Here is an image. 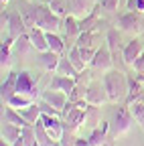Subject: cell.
I'll list each match as a JSON object with an SVG mask.
<instances>
[{"label": "cell", "mask_w": 144, "mask_h": 146, "mask_svg": "<svg viewBox=\"0 0 144 146\" xmlns=\"http://www.w3.org/2000/svg\"><path fill=\"white\" fill-rule=\"evenodd\" d=\"M47 43H49V49L55 51L57 55H63L65 53V41L59 33H47Z\"/></svg>", "instance_id": "27"}, {"label": "cell", "mask_w": 144, "mask_h": 146, "mask_svg": "<svg viewBox=\"0 0 144 146\" xmlns=\"http://www.w3.org/2000/svg\"><path fill=\"white\" fill-rule=\"evenodd\" d=\"M75 83L77 85H83V87H89V83H92V73H89L87 69L79 71L77 75H75Z\"/></svg>", "instance_id": "38"}, {"label": "cell", "mask_w": 144, "mask_h": 146, "mask_svg": "<svg viewBox=\"0 0 144 146\" xmlns=\"http://www.w3.org/2000/svg\"><path fill=\"white\" fill-rule=\"evenodd\" d=\"M39 79V77H37ZM37 79L35 75H31L29 71H21L19 73V79H16V94H23V96H29L33 100L41 98L39 96V89H37Z\"/></svg>", "instance_id": "6"}, {"label": "cell", "mask_w": 144, "mask_h": 146, "mask_svg": "<svg viewBox=\"0 0 144 146\" xmlns=\"http://www.w3.org/2000/svg\"><path fill=\"white\" fill-rule=\"evenodd\" d=\"M8 36L12 41H16L19 36H23L27 33V23H25V18H23V12H8Z\"/></svg>", "instance_id": "11"}, {"label": "cell", "mask_w": 144, "mask_h": 146, "mask_svg": "<svg viewBox=\"0 0 144 146\" xmlns=\"http://www.w3.org/2000/svg\"><path fill=\"white\" fill-rule=\"evenodd\" d=\"M85 100L89 102V106H104L106 102H110L104 83H89V87L85 91Z\"/></svg>", "instance_id": "12"}, {"label": "cell", "mask_w": 144, "mask_h": 146, "mask_svg": "<svg viewBox=\"0 0 144 146\" xmlns=\"http://www.w3.org/2000/svg\"><path fill=\"white\" fill-rule=\"evenodd\" d=\"M94 6H96V4H94ZM94 6H89V0H69V12L73 14V16H77L79 21H81V18H85L89 12H92Z\"/></svg>", "instance_id": "22"}, {"label": "cell", "mask_w": 144, "mask_h": 146, "mask_svg": "<svg viewBox=\"0 0 144 146\" xmlns=\"http://www.w3.org/2000/svg\"><path fill=\"white\" fill-rule=\"evenodd\" d=\"M41 100H45L47 104H51L53 108H57L59 112H63L67 102H69V96L63 94V91H55V89H45L41 94Z\"/></svg>", "instance_id": "13"}, {"label": "cell", "mask_w": 144, "mask_h": 146, "mask_svg": "<svg viewBox=\"0 0 144 146\" xmlns=\"http://www.w3.org/2000/svg\"><path fill=\"white\" fill-rule=\"evenodd\" d=\"M112 65H114V57H112V51H110V47L106 43V45H102V49H98L96 57L92 59V63H89V67L96 69V71H110Z\"/></svg>", "instance_id": "7"}, {"label": "cell", "mask_w": 144, "mask_h": 146, "mask_svg": "<svg viewBox=\"0 0 144 146\" xmlns=\"http://www.w3.org/2000/svg\"><path fill=\"white\" fill-rule=\"evenodd\" d=\"M85 116H87V110L79 108L73 102H67L65 110H63V124H65V130L69 132H77L79 128L85 124Z\"/></svg>", "instance_id": "3"}, {"label": "cell", "mask_w": 144, "mask_h": 146, "mask_svg": "<svg viewBox=\"0 0 144 146\" xmlns=\"http://www.w3.org/2000/svg\"><path fill=\"white\" fill-rule=\"evenodd\" d=\"M75 146H89V144H87V138H79V136H77V140H75Z\"/></svg>", "instance_id": "43"}, {"label": "cell", "mask_w": 144, "mask_h": 146, "mask_svg": "<svg viewBox=\"0 0 144 146\" xmlns=\"http://www.w3.org/2000/svg\"><path fill=\"white\" fill-rule=\"evenodd\" d=\"M53 146H63V144H61V140H55V142H53Z\"/></svg>", "instance_id": "46"}, {"label": "cell", "mask_w": 144, "mask_h": 146, "mask_svg": "<svg viewBox=\"0 0 144 146\" xmlns=\"http://www.w3.org/2000/svg\"><path fill=\"white\" fill-rule=\"evenodd\" d=\"M106 43H108V47H110V51H112L114 63H116L118 59H122V49H120V35H118V31H116V29H110V31H108V35H106Z\"/></svg>", "instance_id": "23"}, {"label": "cell", "mask_w": 144, "mask_h": 146, "mask_svg": "<svg viewBox=\"0 0 144 146\" xmlns=\"http://www.w3.org/2000/svg\"><path fill=\"white\" fill-rule=\"evenodd\" d=\"M12 49H14V41L10 36H6V41H2V47H0V67L4 71H10L12 65Z\"/></svg>", "instance_id": "17"}, {"label": "cell", "mask_w": 144, "mask_h": 146, "mask_svg": "<svg viewBox=\"0 0 144 146\" xmlns=\"http://www.w3.org/2000/svg\"><path fill=\"white\" fill-rule=\"evenodd\" d=\"M63 31H65V36L67 39H73V36H79L81 35V25H79V18L73 16V14H67L63 18Z\"/></svg>", "instance_id": "20"}, {"label": "cell", "mask_w": 144, "mask_h": 146, "mask_svg": "<svg viewBox=\"0 0 144 146\" xmlns=\"http://www.w3.org/2000/svg\"><path fill=\"white\" fill-rule=\"evenodd\" d=\"M0 146H12L10 142H6V140H0Z\"/></svg>", "instance_id": "45"}, {"label": "cell", "mask_w": 144, "mask_h": 146, "mask_svg": "<svg viewBox=\"0 0 144 146\" xmlns=\"http://www.w3.org/2000/svg\"><path fill=\"white\" fill-rule=\"evenodd\" d=\"M2 122H8V124H16V126H29V122L23 118V114L19 112L16 108L12 106H6L4 108V114H2Z\"/></svg>", "instance_id": "25"}, {"label": "cell", "mask_w": 144, "mask_h": 146, "mask_svg": "<svg viewBox=\"0 0 144 146\" xmlns=\"http://www.w3.org/2000/svg\"><path fill=\"white\" fill-rule=\"evenodd\" d=\"M49 6H51L53 12H55L57 16H61V18H65L69 14V0H49Z\"/></svg>", "instance_id": "35"}, {"label": "cell", "mask_w": 144, "mask_h": 146, "mask_svg": "<svg viewBox=\"0 0 144 146\" xmlns=\"http://www.w3.org/2000/svg\"><path fill=\"white\" fill-rule=\"evenodd\" d=\"M67 57H69V61L73 63V67H75L77 71H83V69H87V63L83 61V57H81V49H79L77 45H73V47L69 49Z\"/></svg>", "instance_id": "29"}, {"label": "cell", "mask_w": 144, "mask_h": 146, "mask_svg": "<svg viewBox=\"0 0 144 146\" xmlns=\"http://www.w3.org/2000/svg\"><path fill=\"white\" fill-rule=\"evenodd\" d=\"M128 108H130V112H132L136 124L144 130V102H134V104H130Z\"/></svg>", "instance_id": "36"}, {"label": "cell", "mask_w": 144, "mask_h": 146, "mask_svg": "<svg viewBox=\"0 0 144 146\" xmlns=\"http://www.w3.org/2000/svg\"><path fill=\"white\" fill-rule=\"evenodd\" d=\"M23 140H25V146H35V144H39L37 132H35V124L23 126Z\"/></svg>", "instance_id": "37"}, {"label": "cell", "mask_w": 144, "mask_h": 146, "mask_svg": "<svg viewBox=\"0 0 144 146\" xmlns=\"http://www.w3.org/2000/svg\"><path fill=\"white\" fill-rule=\"evenodd\" d=\"M0 136H2V140H6V142L12 144L14 140H19V138L23 136V126L2 122V132H0Z\"/></svg>", "instance_id": "24"}, {"label": "cell", "mask_w": 144, "mask_h": 146, "mask_svg": "<svg viewBox=\"0 0 144 146\" xmlns=\"http://www.w3.org/2000/svg\"><path fill=\"white\" fill-rule=\"evenodd\" d=\"M12 146H25V140H23V136H21L19 140H14V142H12Z\"/></svg>", "instance_id": "44"}, {"label": "cell", "mask_w": 144, "mask_h": 146, "mask_svg": "<svg viewBox=\"0 0 144 146\" xmlns=\"http://www.w3.org/2000/svg\"><path fill=\"white\" fill-rule=\"evenodd\" d=\"M126 8H128V10L144 12V0H126Z\"/></svg>", "instance_id": "40"}, {"label": "cell", "mask_w": 144, "mask_h": 146, "mask_svg": "<svg viewBox=\"0 0 144 146\" xmlns=\"http://www.w3.org/2000/svg\"><path fill=\"white\" fill-rule=\"evenodd\" d=\"M41 120L47 128V132L51 134L53 140H61L65 134V124L61 120V116H49V114H41Z\"/></svg>", "instance_id": "9"}, {"label": "cell", "mask_w": 144, "mask_h": 146, "mask_svg": "<svg viewBox=\"0 0 144 146\" xmlns=\"http://www.w3.org/2000/svg\"><path fill=\"white\" fill-rule=\"evenodd\" d=\"M140 14L142 12H138V10H126V12H122L120 18H118V29L122 33H128L132 36H138L144 31V23H142V16Z\"/></svg>", "instance_id": "4"}, {"label": "cell", "mask_w": 144, "mask_h": 146, "mask_svg": "<svg viewBox=\"0 0 144 146\" xmlns=\"http://www.w3.org/2000/svg\"><path fill=\"white\" fill-rule=\"evenodd\" d=\"M59 59H61V55H57L55 51H51V49H49V51H43V53H41V57H39L43 69L49 71V73H55V71H57V67H59Z\"/></svg>", "instance_id": "19"}, {"label": "cell", "mask_w": 144, "mask_h": 146, "mask_svg": "<svg viewBox=\"0 0 144 146\" xmlns=\"http://www.w3.org/2000/svg\"><path fill=\"white\" fill-rule=\"evenodd\" d=\"M27 2H33V0H27Z\"/></svg>", "instance_id": "48"}, {"label": "cell", "mask_w": 144, "mask_h": 146, "mask_svg": "<svg viewBox=\"0 0 144 146\" xmlns=\"http://www.w3.org/2000/svg\"><path fill=\"white\" fill-rule=\"evenodd\" d=\"M55 73H59V75H67V77H75L79 71L73 67V63L69 61V57H63V55H61V59H59V67H57V71H55Z\"/></svg>", "instance_id": "30"}, {"label": "cell", "mask_w": 144, "mask_h": 146, "mask_svg": "<svg viewBox=\"0 0 144 146\" xmlns=\"http://www.w3.org/2000/svg\"><path fill=\"white\" fill-rule=\"evenodd\" d=\"M23 18L27 23V29L39 27L45 33H59L63 29V18L51 10V6H29V10H23Z\"/></svg>", "instance_id": "1"}, {"label": "cell", "mask_w": 144, "mask_h": 146, "mask_svg": "<svg viewBox=\"0 0 144 146\" xmlns=\"http://www.w3.org/2000/svg\"><path fill=\"white\" fill-rule=\"evenodd\" d=\"M37 100H33V98H29V96H23V94H14L10 100H8V104L6 106H12V108H16V110H25V108H29L31 104H35Z\"/></svg>", "instance_id": "32"}, {"label": "cell", "mask_w": 144, "mask_h": 146, "mask_svg": "<svg viewBox=\"0 0 144 146\" xmlns=\"http://www.w3.org/2000/svg\"><path fill=\"white\" fill-rule=\"evenodd\" d=\"M0 2H2V6H4V4H6V2H8V0H0Z\"/></svg>", "instance_id": "47"}, {"label": "cell", "mask_w": 144, "mask_h": 146, "mask_svg": "<svg viewBox=\"0 0 144 146\" xmlns=\"http://www.w3.org/2000/svg\"><path fill=\"white\" fill-rule=\"evenodd\" d=\"M134 71L138 73V75H142L144 77V51H142V55L134 61Z\"/></svg>", "instance_id": "42"}, {"label": "cell", "mask_w": 144, "mask_h": 146, "mask_svg": "<svg viewBox=\"0 0 144 146\" xmlns=\"http://www.w3.org/2000/svg\"><path fill=\"white\" fill-rule=\"evenodd\" d=\"M96 39H98V31H83V33L77 36L75 45H77V47H94Z\"/></svg>", "instance_id": "34"}, {"label": "cell", "mask_w": 144, "mask_h": 146, "mask_svg": "<svg viewBox=\"0 0 144 146\" xmlns=\"http://www.w3.org/2000/svg\"><path fill=\"white\" fill-rule=\"evenodd\" d=\"M79 25H81V33L83 31H98L100 29V4H96L92 8V12H89L85 18H81Z\"/></svg>", "instance_id": "21"}, {"label": "cell", "mask_w": 144, "mask_h": 146, "mask_svg": "<svg viewBox=\"0 0 144 146\" xmlns=\"http://www.w3.org/2000/svg\"><path fill=\"white\" fill-rule=\"evenodd\" d=\"M102 81H104V87H106L108 98H110L112 104L126 102V96H128V77H126L124 71H118V69L104 71Z\"/></svg>", "instance_id": "2"}, {"label": "cell", "mask_w": 144, "mask_h": 146, "mask_svg": "<svg viewBox=\"0 0 144 146\" xmlns=\"http://www.w3.org/2000/svg\"><path fill=\"white\" fill-rule=\"evenodd\" d=\"M19 112L23 114V118L29 122V124H37L39 122V118H41V106H39V102H35V104H31L29 108H25V110H19Z\"/></svg>", "instance_id": "26"}, {"label": "cell", "mask_w": 144, "mask_h": 146, "mask_svg": "<svg viewBox=\"0 0 144 146\" xmlns=\"http://www.w3.org/2000/svg\"><path fill=\"white\" fill-rule=\"evenodd\" d=\"M102 6L106 10H110V12H116L118 6H120V0H102Z\"/></svg>", "instance_id": "41"}, {"label": "cell", "mask_w": 144, "mask_h": 146, "mask_svg": "<svg viewBox=\"0 0 144 146\" xmlns=\"http://www.w3.org/2000/svg\"><path fill=\"white\" fill-rule=\"evenodd\" d=\"M35 132H37V140H39V144L41 146H53V140L51 138V134L47 132V128H45V124H43V120L39 118V122L35 124Z\"/></svg>", "instance_id": "28"}, {"label": "cell", "mask_w": 144, "mask_h": 146, "mask_svg": "<svg viewBox=\"0 0 144 146\" xmlns=\"http://www.w3.org/2000/svg\"><path fill=\"white\" fill-rule=\"evenodd\" d=\"M29 36H31V43H33V47L37 49L39 53H43V51H49L47 33H45L43 29H39V27H33V29H29Z\"/></svg>", "instance_id": "18"}, {"label": "cell", "mask_w": 144, "mask_h": 146, "mask_svg": "<svg viewBox=\"0 0 144 146\" xmlns=\"http://www.w3.org/2000/svg\"><path fill=\"white\" fill-rule=\"evenodd\" d=\"M16 79H19V73L8 71L6 79L2 81V87H0V96H2V104H8V100L16 94Z\"/></svg>", "instance_id": "16"}, {"label": "cell", "mask_w": 144, "mask_h": 146, "mask_svg": "<svg viewBox=\"0 0 144 146\" xmlns=\"http://www.w3.org/2000/svg\"><path fill=\"white\" fill-rule=\"evenodd\" d=\"M29 49H35V47H33V43H31L29 33H25L23 36H19V39L14 41V51L19 53V55H27V53H29Z\"/></svg>", "instance_id": "33"}, {"label": "cell", "mask_w": 144, "mask_h": 146, "mask_svg": "<svg viewBox=\"0 0 144 146\" xmlns=\"http://www.w3.org/2000/svg\"><path fill=\"white\" fill-rule=\"evenodd\" d=\"M142 51H144V43L134 36V39L130 43H126V47L122 49V63L128 65V67H134V61L142 55Z\"/></svg>", "instance_id": "8"}, {"label": "cell", "mask_w": 144, "mask_h": 146, "mask_svg": "<svg viewBox=\"0 0 144 146\" xmlns=\"http://www.w3.org/2000/svg\"><path fill=\"white\" fill-rule=\"evenodd\" d=\"M134 122H136V120H134V116H132V112H130V108H128V106L118 108L116 118H114V136L118 138V136L128 134Z\"/></svg>", "instance_id": "5"}, {"label": "cell", "mask_w": 144, "mask_h": 146, "mask_svg": "<svg viewBox=\"0 0 144 146\" xmlns=\"http://www.w3.org/2000/svg\"><path fill=\"white\" fill-rule=\"evenodd\" d=\"M108 132H110V124L108 122H102L98 128H94L92 134L87 136V144L89 146H104L106 140H108Z\"/></svg>", "instance_id": "15"}, {"label": "cell", "mask_w": 144, "mask_h": 146, "mask_svg": "<svg viewBox=\"0 0 144 146\" xmlns=\"http://www.w3.org/2000/svg\"><path fill=\"white\" fill-rule=\"evenodd\" d=\"M79 49H81V57H83V61L89 65V63H92V59L96 57L98 49H96V47H79Z\"/></svg>", "instance_id": "39"}, {"label": "cell", "mask_w": 144, "mask_h": 146, "mask_svg": "<svg viewBox=\"0 0 144 146\" xmlns=\"http://www.w3.org/2000/svg\"><path fill=\"white\" fill-rule=\"evenodd\" d=\"M102 124V118H100V106H89L87 108V116H85V126L87 128H98Z\"/></svg>", "instance_id": "31"}, {"label": "cell", "mask_w": 144, "mask_h": 146, "mask_svg": "<svg viewBox=\"0 0 144 146\" xmlns=\"http://www.w3.org/2000/svg\"><path fill=\"white\" fill-rule=\"evenodd\" d=\"M75 87V77H67V75H53L51 83H49V89H55V91H63V94H71Z\"/></svg>", "instance_id": "14"}, {"label": "cell", "mask_w": 144, "mask_h": 146, "mask_svg": "<svg viewBox=\"0 0 144 146\" xmlns=\"http://www.w3.org/2000/svg\"><path fill=\"white\" fill-rule=\"evenodd\" d=\"M134 102H144V77H128V96H126V106Z\"/></svg>", "instance_id": "10"}]
</instances>
